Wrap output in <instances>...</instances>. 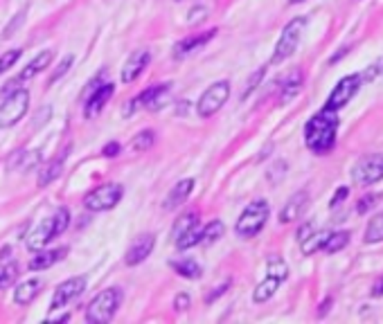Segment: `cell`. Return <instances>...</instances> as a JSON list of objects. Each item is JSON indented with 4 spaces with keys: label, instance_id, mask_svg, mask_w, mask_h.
<instances>
[{
    "label": "cell",
    "instance_id": "30",
    "mask_svg": "<svg viewBox=\"0 0 383 324\" xmlns=\"http://www.w3.org/2000/svg\"><path fill=\"white\" fill-rule=\"evenodd\" d=\"M199 214L197 212H190V214H185V216H178L176 218V223H174V228H172V239L176 241L181 234H185L187 230H192L194 225H199Z\"/></svg>",
    "mask_w": 383,
    "mask_h": 324
},
{
    "label": "cell",
    "instance_id": "3",
    "mask_svg": "<svg viewBox=\"0 0 383 324\" xmlns=\"http://www.w3.org/2000/svg\"><path fill=\"white\" fill-rule=\"evenodd\" d=\"M271 216V205L264 198H257L246 205V209L237 218V225H234V232L239 234L241 239H252L257 237L259 232L264 230V225Z\"/></svg>",
    "mask_w": 383,
    "mask_h": 324
},
{
    "label": "cell",
    "instance_id": "26",
    "mask_svg": "<svg viewBox=\"0 0 383 324\" xmlns=\"http://www.w3.org/2000/svg\"><path fill=\"white\" fill-rule=\"evenodd\" d=\"M300 88H303V75H300L298 70H293V75L289 79H284V84H282V95H280V102L282 104H287L289 100H293L298 93H300Z\"/></svg>",
    "mask_w": 383,
    "mask_h": 324
},
{
    "label": "cell",
    "instance_id": "5",
    "mask_svg": "<svg viewBox=\"0 0 383 324\" xmlns=\"http://www.w3.org/2000/svg\"><path fill=\"white\" fill-rule=\"evenodd\" d=\"M305 27H307V16H298V19H293L284 25L282 34L278 38V45H275V50H273L271 63L287 61L289 56L298 50L300 38H303V34H305Z\"/></svg>",
    "mask_w": 383,
    "mask_h": 324
},
{
    "label": "cell",
    "instance_id": "31",
    "mask_svg": "<svg viewBox=\"0 0 383 324\" xmlns=\"http://www.w3.org/2000/svg\"><path fill=\"white\" fill-rule=\"evenodd\" d=\"M266 275H273V277H278V279L284 281L289 277L287 262H284L282 257H271V259H268V264H266Z\"/></svg>",
    "mask_w": 383,
    "mask_h": 324
},
{
    "label": "cell",
    "instance_id": "25",
    "mask_svg": "<svg viewBox=\"0 0 383 324\" xmlns=\"http://www.w3.org/2000/svg\"><path fill=\"white\" fill-rule=\"evenodd\" d=\"M349 243V232L347 230H340V232H329V237L325 239L322 243V253H327V255H336L340 253L345 246Z\"/></svg>",
    "mask_w": 383,
    "mask_h": 324
},
{
    "label": "cell",
    "instance_id": "29",
    "mask_svg": "<svg viewBox=\"0 0 383 324\" xmlns=\"http://www.w3.org/2000/svg\"><path fill=\"white\" fill-rule=\"evenodd\" d=\"M201 237H203V228H201V223H199V225H194L192 230H187L185 234H181V237H178L174 243H176L178 250H190L194 246H199Z\"/></svg>",
    "mask_w": 383,
    "mask_h": 324
},
{
    "label": "cell",
    "instance_id": "33",
    "mask_svg": "<svg viewBox=\"0 0 383 324\" xmlns=\"http://www.w3.org/2000/svg\"><path fill=\"white\" fill-rule=\"evenodd\" d=\"M153 142H156V135H153V131H140L131 140V147L135 151H144V149H149Z\"/></svg>",
    "mask_w": 383,
    "mask_h": 324
},
{
    "label": "cell",
    "instance_id": "41",
    "mask_svg": "<svg viewBox=\"0 0 383 324\" xmlns=\"http://www.w3.org/2000/svg\"><path fill=\"white\" fill-rule=\"evenodd\" d=\"M206 14H208V10H206V7L197 5V7H192V10H190V14H187V21H190V23H199V21H203V19H206Z\"/></svg>",
    "mask_w": 383,
    "mask_h": 324
},
{
    "label": "cell",
    "instance_id": "14",
    "mask_svg": "<svg viewBox=\"0 0 383 324\" xmlns=\"http://www.w3.org/2000/svg\"><path fill=\"white\" fill-rule=\"evenodd\" d=\"M153 246H156V237H153V234H140L138 239H133L124 257L127 266H140L144 259L153 253Z\"/></svg>",
    "mask_w": 383,
    "mask_h": 324
},
{
    "label": "cell",
    "instance_id": "36",
    "mask_svg": "<svg viewBox=\"0 0 383 324\" xmlns=\"http://www.w3.org/2000/svg\"><path fill=\"white\" fill-rule=\"evenodd\" d=\"M379 198H381V194H365V196H363L361 200H358L356 212H358V214H368L370 209L379 202Z\"/></svg>",
    "mask_w": 383,
    "mask_h": 324
},
{
    "label": "cell",
    "instance_id": "40",
    "mask_svg": "<svg viewBox=\"0 0 383 324\" xmlns=\"http://www.w3.org/2000/svg\"><path fill=\"white\" fill-rule=\"evenodd\" d=\"M190 304H192V299L187 293H178L174 297V311H187L190 309Z\"/></svg>",
    "mask_w": 383,
    "mask_h": 324
},
{
    "label": "cell",
    "instance_id": "6",
    "mask_svg": "<svg viewBox=\"0 0 383 324\" xmlns=\"http://www.w3.org/2000/svg\"><path fill=\"white\" fill-rule=\"evenodd\" d=\"M28 108H30V93L25 88L12 91L0 102V128H10L14 124H19L25 117Z\"/></svg>",
    "mask_w": 383,
    "mask_h": 324
},
{
    "label": "cell",
    "instance_id": "7",
    "mask_svg": "<svg viewBox=\"0 0 383 324\" xmlns=\"http://www.w3.org/2000/svg\"><path fill=\"white\" fill-rule=\"evenodd\" d=\"M122 196H124V187H122V185L106 183L86 194L84 207L88 212H109V209H113L122 200Z\"/></svg>",
    "mask_w": 383,
    "mask_h": 324
},
{
    "label": "cell",
    "instance_id": "37",
    "mask_svg": "<svg viewBox=\"0 0 383 324\" xmlns=\"http://www.w3.org/2000/svg\"><path fill=\"white\" fill-rule=\"evenodd\" d=\"M72 63H75V54H66V56H63L61 63H59V66H56V72L50 77V84H54V81H59L63 75H66V72L70 70Z\"/></svg>",
    "mask_w": 383,
    "mask_h": 324
},
{
    "label": "cell",
    "instance_id": "17",
    "mask_svg": "<svg viewBox=\"0 0 383 324\" xmlns=\"http://www.w3.org/2000/svg\"><path fill=\"white\" fill-rule=\"evenodd\" d=\"M309 205V192L307 189H300L296 192L293 196L287 200V205L282 207V212H280V223H291V221H296V218H300L305 214V209Z\"/></svg>",
    "mask_w": 383,
    "mask_h": 324
},
{
    "label": "cell",
    "instance_id": "27",
    "mask_svg": "<svg viewBox=\"0 0 383 324\" xmlns=\"http://www.w3.org/2000/svg\"><path fill=\"white\" fill-rule=\"evenodd\" d=\"M172 268L185 279H199L203 275V268L194 262V259H181V262H172Z\"/></svg>",
    "mask_w": 383,
    "mask_h": 324
},
{
    "label": "cell",
    "instance_id": "42",
    "mask_svg": "<svg viewBox=\"0 0 383 324\" xmlns=\"http://www.w3.org/2000/svg\"><path fill=\"white\" fill-rule=\"evenodd\" d=\"M347 194H349V189H347V187H340L336 194H333V198H331V202H329V207H336V205H340V202H343V200L347 198Z\"/></svg>",
    "mask_w": 383,
    "mask_h": 324
},
{
    "label": "cell",
    "instance_id": "10",
    "mask_svg": "<svg viewBox=\"0 0 383 324\" xmlns=\"http://www.w3.org/2000/svg\"><path fill=\"white\" fill-rule=\"evenodd\" d=\"M352 181L358 185H374L383 181V153L363 156L352 167Z\"/></svg>",
    "mask_w": 383,
    "mask_h": 324
},
{
    "label": "cell",
    "instance_id": "8",
    "mask_svg": "<svg viewBox=\"0 0 383 324\" xmlns=\"http://www.w3.org/2000/svg\"><path fill=\"white\" fill-rule=\"evenodd\" d=\"M228 100H230V84H228V81H215V84L201 95V100L197 104V113L201 117H212L226 106Z\"/></svg>",
    "mask_w": 383,
    "mask_h": 324
},
{
    "label": "cell",
    "instance_id": "2",
    "mask_svg": "<svg viewBox=\"0 0 383 324\" xmlns=\"http://www.w3.org/2000/svg\"><path fill=\"white\" fill-rule=\"evenodd\" d=\"M68 225H70V209L59 207L52 216L43 218V221L32 230V234L28 237V248L32 250V253H36V250L47 246L52 239H56L59 234L66 232Z\"/></svg>",
    "mask_w": 383,
    "mask_h": 324
},
{
    "label": "cell",
    "instance_id": "15",
    "mask_svg": "<svg viewBox=\"0 0 383 324\" xmlns=\"http://www.w3.org/2000/svg\"><path fill=\"white\" fill-rule=\"evenodd\" d=\"M116 93V86L113 84H102V86H95L91 91V97H88L86 102V108H84V117L91 119V117H97L102 113V108L109 104V100Z\"/></svg>",
    "mask_w": 383,
    "mask_h": 324
},
{
    "label": "cell",
    "instance_id": "35",
    "mask_svg": "<svg viewBox=\"0 0 383 324\" xmlns=\"http://www.w3.org/2000/svg\"><path fill=\"white\" fill-rule=\"evenodd\" d=\"M21 50L19 47H14V50H10V52H5L3 56H0V75H3V72H7L10 68H14V63L21 59Z\"/></svg>",
    "mask_w": 383,
    "mask_h": 324
},
{
    "label": "cell",
    "instance_id": "47",
    "mask_svg": "<svg viewBox=\"0 0 383 324\" xmlns=\"http://www.w3.org/2000/svg\"><path fill=\"white\" fill-rule=\"evenodd\" d=\"M68 322L70 320V313H63V315H50V318H47V322Z\"/></svg>",
    "mask_w": 383,
    "mask_h": 324
},
{
    "label": "cell",
    "instance_id": "44",
    "mask_svg": "<svg viewBox=\"0 0 383 324\" xmlns=\"http://www.w3.org/2000/svg\"><path fill=\"white\" fill-rule=\"evenodd\" d=\"M118 153H120V142H109L104 147V156L106 158H113V156H118Z\"/></svg>",
    "mask_w": 383,
    "mask_h": 324
},
{
    "label": "cell",
    "instance_id": "12",
    "mask_svg": "<svg viewBox=\"0 0 383 324\" xmlns=\"http://www.w3.org/2000/svg\"><path fill=\"white\" fill-rule=\"evenodd\" d=\"M361 75H347L343 77L336 84V88L331 91V95L327 97V104L325 106L331 108V111H338V108H343L345 104H349V100L358 93V88H361Z\"/></svg>",
    "mask_w": 383,
    "mask_h": 324
},
{
    "label": "cell",
    "instance_id": "32",
    "mask_svg": "<svg viewBox=\"0 0 383 324\" xmlns=\"http://www.w3.org/2000/svg\"><path fill=\"white\" fill-rule=\"evenodd\" d=\"M223 223L221 221H210L206 228H203V237H201V243H215L217 239L223 237Z\"/></svg>",
    "mask_w": 383,
    "mask_h": 324
},
{
    "label": "cell",
    "instance_id": "20",
    "mask_svg": "<svg viewBox=\"0 0 383 324\" xmlns=\"http://www.w3.org/2000/svg\"><path fill=\"white\" fill-rule=\"evenodd\" d=\"M41 290H43V281L36 279V277L21 281L19 288L14 290V302L19 306H28V304H32L39 297Z\"/></svg>",
    "mask_w": 383,
    "mask_h": 324
},
{
    "label": "cell",
    "instance_id": "9",
    "mask_svg": "<svg viewBox=\"0 0 383 324\" xmlns=\"http://www.w3.org/2000/svg\"><path fill=\"white\" fill-rule=\"evenodd\" d=\"M169 97H172V84H158V86H153V88H149V91H144V93L138 95L131 104H127L124 117L133 115L135 106H142L144 111L156 113V111H160L169 102Z\"/></svg>",
    "mask_w": 383,
    "mask_h": 324
},
{
    "label": "cell",
    "instance_id": "43",
    "mask_svg": "<svg viewBox=\"0 0 383 324\" xmlns=\"http://www.w3.org/2000/svg\"><path fill=\"white\" fill-rule=\"evenodd\" d=\"M228 286H230V281H226L223 286H219L217 290H212V293H210V295L206 297V302H208V304H212V302H215L217 297H221V295L226 293V290H228Z\"/></svg>",
    "mask_w": 383,
    "mask_h": 324
},
{
    "label": "cell",
    "instance_id": "48",
    "mask_svg": "<svg viewBox=\"0 0 383 324\" xmlns=\"http://www.w3.org/2000/svg\"><path fill=\"white\" fill-rule=\"evenodd\" d=\"M329 304H331V297L325 299V302H322V309H320V313H318V315H325V313H327V311H329Z\"/></svg>",
    "mask_w": 383,
    "mask_h": 324
},
{
    "label": "cell",
    "instance_id": "16",
    "mask_svg": "<svg viewBox=\"0 0 383 324\" xmlns=\"http://www.w3.org/2000/svg\"><path fill=\"white\" fill-rule=\"evenodd\" d=\"M149 63H151V52L149 50H135L127 59L124 68H122V81H124V84H131V81H135L146 68H149Z\"/></svg>",
    "mask_w": 383,
    "mask_h": 324
},
{
    "label": "cell",
    "instance_id": "46",
    "mask_svg": "<svg viewBox=\"0 0 383 324\" xmlns=\"http://www.w3.org/2000/svg\"><path fill=\"white\" fill-rule=\"evenodd\" d=\"M370 293H372V297H383V275L377 281H374V286H372Z\"/></svg>",
    "mask_w": 383,
    "mask_h": 324
},
{
    "label": "cell",
    "instance_id": "50",
    "mask_svg": "<svg viewBox=\"0 0 383 324\" xmlns=\"http://www.w3.org/2000/svg\"><path fill=\"white\" fill-rule=\"evenodd\" d=\"M176 3H181V0H176Z\"/></svg>",
    "mask_w": 383,
    "mask_h": 324
},
{
    "label": "cell",
    "instance_id": "4",
    "mask_svg": "<svg viewBox=\"0 0 383 324\" xmlns=\"http://www.w3.org/2000/svg\"><path fill=\"white\" fill-rule=\"evenodd\" d=\"M122 304V288L111 286L93 297V302L86 306V320L93 324H106L116 318Z\"/></svg>",
    "mask_w": 383,
    "mask_h": 324
},
{
    "label": "cell",
    "instance_id": "23",
    "mask_svg": "<svg viewBox=\"0 0 383 324\" xmlns=\"http://www.w3.org/2000/svg\"><path fill=\"white\" fill-rule=\"evenodd\" d=\"M61 172H63V158H54L50 162H45L39 174V187H47L52 181L61 176Z\"/></svg>",
    "mask_w": 383,
    "mask_h": 324
},
{
    "label": "cell",
    "instance_id": "38",
    "mask_svg": "<svg viewBox=\"0 0 383 324\" xmlns=\"http://www.w3.org/2000/svg\"><path fill=\"white\" fill-rule=\"evenodd\" d=\"M383 72V59L379 63H374V66H370L368 70H363V75H361V81H372V79H377L379 75Z\"/></svg>",
    "mask_w": 383,
    "mask_h": 324
},
{
    "label": "cell",
    "instance_id": "34",
    "mask_svg": "<svg viewBox=\"0 0 383 324\" xmlns=\"http://www.w3.org/2000/svg\"><path fill=\"white\" fill-rule=\"evenodd\" d=\"M16 275H19V266H16L14 262L12 264H0V286L12 284L16 279Z\"/></svg>",
    "mask_w": 383,
    "mask_h": 324
},
{
    "label": "cell",
    "instance_id": "21",
    "mask_svg": "<svg viewBox=\"0 0 383 324\" xmlns=\"http://www.w3.org/2000/svg\"><path fill=\"white\" fill-rule=\"evenodd\" d=\"M52 59H54V52H52V50H43L39 56H34V59H32L25 68H23L19 81H28V79H32V77H36L39 72H43L47 66H50Z\"/></svg>",
    "mask_w": 383,
    "mask_h": 324
},
{
    "label": "cell",
    "instance_id": "24",
    "mask_svg": "<svg viewBox=\"0 0 383 324\" xmlns=\"http://www.w3.org/2000/svg\"><path fill=\"white\" fill-rule=\"evenodd\" d=\"M41 153L39 151H21L10 160V169H21V172H30V169L39 167Z\"/></svg>",
    "mask_w": 383,
    "mask_h": 324
},
{
    "label": "cell",
    "instance_id": "49",
    "mask_svg": "<svg viewBox=\"0 0 383 324\" xmlns=\"http://www.w3.org/2000/svg\"><path fill=\"white\" fill-rule=\"evenodd\" d=\"M298 3H305V0H289V5H298Z\"/></svg>",
    "mask_w": 383,
    "mask_h": 324
},
{
    "label": "cell",
    "instance_id": "11",
    "mask_svg": "<svg viewBox=\"0 0 383 324\" xmlns=\"http://www.w3.org/2000/svg\"><path fill=\"white\" fill-rule=\"evenodd\" d=\"M86 284H88L86 275H77V277H70L63 284H59L56 290H54V295H52V304L50 306L54 311H59L66 304L75 302V299L81 297V293L86 290Z\"/></svg>",
    "mask_w": 383,
    "mask_h": 324
},
{
    "label": "cell",
    "instance_id": "1",
    "mask_svg": "<svg viewBox=\"0 0 383 324\" xmlns=\"http://www.w3.org/2000/svg\"><path fill=\"white\" fill-rule=\"evenodd\" d=\"M338 111H331L325 106L320 113H316V115L307 121L305 126V144L309 151L314 153H327L333 149V144H336V135H338Z\"/></svg>",
    "mask_w": 383,
    "mask_h": 324
},
{
    "label": "cell",
    "instance_id": "39",
    "mask_svg": "<svg viewBox=\"0 0 383 324\" xmlns=\"http://www.w3.org/2000/svg\"><path fill=\"white\" fill-rule=\"evenodd\" d=\"M264 75H266V70H264V68H259V70H257V75H252V77H250L248 86H246V91H243V95H241L243 100H246V97H248V95L252 93V88H257V84H259V81L264 79Z\"/></svg>",
    "mask_w": 383,
    "mask_h": 324
},
{
    "label": "cell",
    "instance_id": "18",
    "mask_svg": "<svg viewBox=\"0 0 383 324\" xmlns=\"http://www.w3.org/2000/svg\"><path fill=\"white\" fill-rule=\"evenodd\" d=\"M68 255V248H56V250H39V253L30 259L28 268L32 273H39V270H47L50 266H54L56 262H61L63 257Z\"/></svg>",
    "mask_w": 383,
    "mask_h": 324
},
{
    "label": "cell",
    "instance_id": "22",
    "mask_svg": "<svg viewBox=\"0 0 383 324\" xmlns=\"http://www.w3.org/2000/svg\"><path fill=\"white\" fill-rule=\"evenodd\" d=\"M280 284H282V279L273 277V275H266V279L257 284L255 293H252V302H257V304H264V302H268V299H271L275 293H278Z\"/></svg>",
    "mask_w": 383,
    "mask_h": 324
},
{
    "label": "cell",
    "instance_id": "45",
    "mask_svg": "<svg viewBox=\"0 0 383 324\" xmlns=\"http://www.w3.org/2000/svg\"><path fill=\"white\" fill-rule=\"evenodd\" d=\"M311 232H314V223H305L303 228L298 230V241H305Z\"/></svg>",
    "mask_w": 383,
    "mask_h": 324
},
{
    "label": "cell",
    "instance_id": "28",
    "mask_svg": "<svg viewBox=\"0 0 383 324\" xmlns=\"http://www.w3.org/2000/svg\"><path fill=\"white\" fill-rule=\"evenodd\" d=\"M365 243H379L383 241V212L381 214H374L368 225H365Z\"/></svg>",
    "mask_w": 383,
    "mask_h": 324
},
{
    "label": "cell",
    "instance_id": "19",
    "mask_svg": "<svg viewBox=\"0 0 383 324\" xmlns=\"http://www.w3.org/2000/svg\"><path fill=\"white\" fill-rule=\"evenodd\" d=\"M192 189H194V181H192V178H185V181L176 183L174 187H172V192L167 194V198H165V202H162V207H165L167 212H172V209L181 207L183 202L190 198Z\"/></svg>",
    "mask_w": 383,
    "mask_h": 324
},
{
    "label": "cell",
    "instance_id": "13",
    "mask_svg": "<svg viewBox=\"0 0 383 324\" xmlns=\"http://www.w3.org/2000/svg\"><path fill=\"white\" fill-rule=\"evenodd\" d=\"M219 34L217 27H212L208 32H201V34H192V36H185L183 40H178V43L174 45V59H183V56H190L192 52L201 50L203 45L210 43L212 38H215Z\"/></svg>",
    "mask_w": 383,
    "mask_h": 324
}]
</instances>
